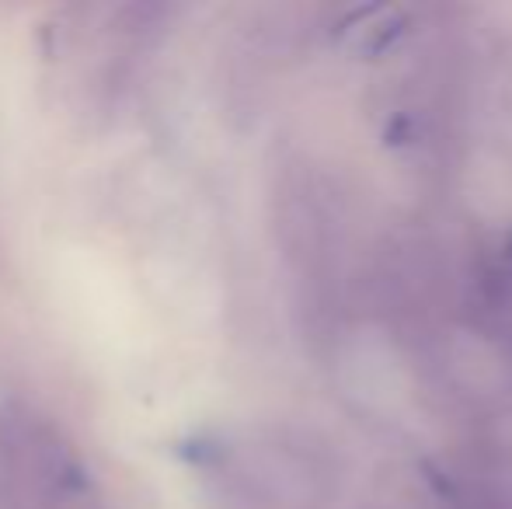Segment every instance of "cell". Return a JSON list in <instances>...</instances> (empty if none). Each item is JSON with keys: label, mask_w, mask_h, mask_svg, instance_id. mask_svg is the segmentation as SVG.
<instances>
[{"label": "cell", "mask_w": 512, "mask_h": 509, "mask_svg": "<svg viewBox=\"0 0 512 509\" xmlns=\"http://www.w3.org/2000/svg\"><path fill=\"white\" fill-rule=\"evenodd\" d=\"M0 509H105L67 436L25 405L0 408Z\"/></svg>", "instance_id": "6da1fadb"}]
</instances>
